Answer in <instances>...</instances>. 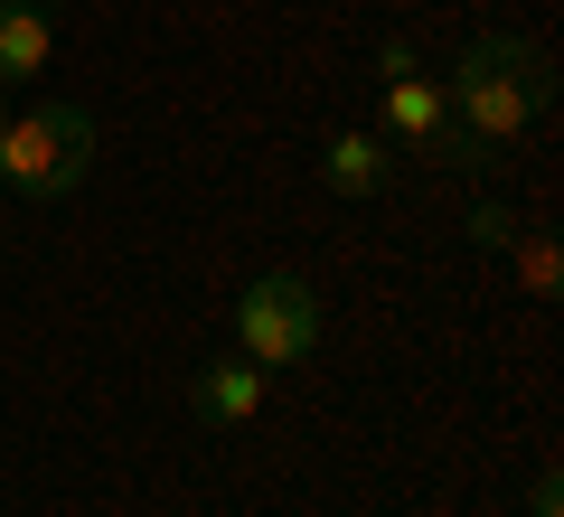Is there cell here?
Instances as JSON below:
<instances>
[{
  "instance_id": "3957f363",
  "label": "cell",
  "mask_w": 564,
  "mask_h": 517,
  "mask_svg": "<svg viewBox=\"0 0 564 517\" xmlns=\"http://www.w3.org/2000/svg\"><path fill=\"white\" fill-rule=\"evenodd\" d=\"M236 348L263 367V377L302 367L311 348H321V292H311L302 273H254L236 292Z\"/></svg>"
},
{
  "instance_id": "277c9868",
  "label": "cell",
  "mask_w": 564,
  "mask_h": 517,
  "mask_svg": "<svg viewBox=\"0 0 564 517\" xmlns=\"http://www.w3.org/2000/svg\"><path fill=\"white\" fill-rule=\"evenodd\" d=\"M377 85H386V141H395V151H443V160H462V141H452V95L423 76L414 39H386V47H377Z\"/></svg>"
},
{
  "instance_id": "30bf717a",
  "label": "cell",
  "mask_w": 564,
  "mask_h": 517,
  "mask_svg": "<svg viewBox=\"0 0 564 517\" xmlns=\"http://www.w3.org/2000/svg\"><path fill=\"white\" fill-rule=\"evenodd\" d=\"M527 517H564V480L536 471V489H527Z\"/></svg>"
},
{
  "instance_id": "ba28073f",
  "label": "cell",
  "mask_w": 564,
  "mask_h": 517,
  "mask_svg": "<svg viewBox=\"0 0 564 517\" xmlns=\"http://www.w3.org/2000/svg\"><path fill=\"white\" fill-rule=\"evenodd\" d=\"M508 263H518V292H527V301H555V282H564L555 236H508Z\"/></svg>"
},
{
  "instance_id": "52a82bcc",
  "label": "cell",
  "mask_w": 564,
  "mask_h": 517,
  "mask_svg": "<svg viewBox=\"0 0 564 517\" xmlns=\"http://www.w3.org/2000/svg\"><path fill=\"white\" fill-rule=\"evenodd\" d=\"M57 66V20L39 0H0V85H39Z\"/></svg>"
},
{
  "instance_id": "6da1fadb",
  "label": "cell",
  "mask_w": 564,
  "mask_h": 517,
  "mask_svg": "<svg viewBox=\"0 0 564 517\" xmlns=\"http://www.w3.org/2000/svg\"><path fill=\"white\" fill-rule=\"evenodd\" d=\"M452 141H462V160H489V151H518L527 141V122L545 114V57L527 39H470L462 47V66H452Z\"/></svg>"
},
{
  "instance_id": "8992f818",
  "label": "cell",
  "mask_w": 564,
  "mask_h": 517,
  "mask_svg": "<svg viewBox=\"0 0 564 517\" xmlns=\"http://www.w3.org/2000/svg\"><path fill=\"white\" fill-rule=\"evenodd\" d=\"M321 180L339 189V198H386V180H395V151H386V132L339 122V132L321 141Z\"/></svg>"
},
{
  "instance_id": "5b68a950",
  "label": "cell",
  "mask_w": 564,
  "mask_h": 517,
  "mask_svg": "<svg viewBox=\"0 0 564 517\" xmlns=\"http://www.w3.org/2000/svg\"><path fill=\"white\" fill-rule=\"evenodd\" d=\"M263 396H273V377H263L245 348H226V358H207L198 377H188V414L198 423H254Z\"/></svg>"
},
{
  "instance_id": "9c48e42d",
  "label": "cell",
  "mask_w": 564,
  "mask_h": 517,
  "mask_svg": "<svg viewBox=\"0 0 564 517\" xmlns=\"http://www.w3.org/2000/svg\"><path fill=\"white\" fill-rule=\"evenodd\" d=\"M508 236H518L508 207H470V245H480V255H508Z\"/></svg>"
},
{
  "instance_id": "7a4b0ae2",
  "label": "cell",
  "mask_w": 564,
  "mask_h": 517,
  "mask_svg": "<svg viewBox=\"0 0 564 517\" xmlns=\"http://www.w3.org/2000/svg\"><path fill=\"white\" fill-rule=\"evenodd\" d=\"M95 170V114L76 104H20L0 114V189L29 207H57L66 189H85Z\"/></svg>"
}]
</instances>
